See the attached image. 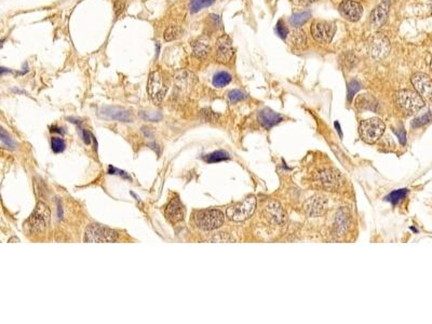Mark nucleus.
<instances>
[{
    "label": "nucleus",
    "instance_id": "1",
    "mask_svg": "<svg viewBox=\"0 0 432 324\" xmlns=\"http://www.w3.org/2000/svg\"><path fill=\"white\" fill-rule=\"evenodd\" d=\"M385 129V123L379 118H369V119L361 121L359 133L363 142H365L366 144H374L383 136Z\"/></svg>",
    "mask_w": 432,
    "mask_h": 324
},
{
    "label": "nucleus",
    "instance_id": "2",
    "mask_svg": "<svg viewBox=\"0 0 432 324\" xmlns=\"http://www.w3.org/2000/svg\"><path fill=\"white\" fill-rule=\"evenodd\" d=\"M396 102L401 110H403L406 114L410 115L417 113L418 110H421L425 106L423 97L417 92L408 89L400 90L399 92H397Z\"/></svg>",
    "mask_w": 432,
    "mask_h": 324
},
{
    "label": "nucleus",
    "instance_id": "3",
    "mask_svg": "<svg viewBox=\"0 0 432 324\" xmlns=\"http://www.w3.org/2000/svg\"><path fill=\"white\" fill-rule=\"evenodd\" d=\"M50 219H51V212L48 205L43 202H38L27 221L30 232L37 235L42 234L47 229Z\"/></svg>",
    "mask_w": 432,
    "mask_h": 324
},
{
    "label": "nucleus",
    "instance_id": "4",
    "mask_svg": "<svg viewBox=\"0 0 432 324\" xmlns=\"http://www.w3.org/2000/svg\"><path fill=\"white\" fill-rule=\"evenodd\" d=\"M196 225L203 230L220 228L224 223V214L218 210H202L193 214Z\"/></svg>",
    "mask_w": 432,
    "mask_h": 324
},
{
    "label": "nucleus",
    "instance_id": "5",
    "mask_svg": "<svg viewBox=\"0 0 432 324\" xmlns=\"http://www.w3.org/2000/svg\"><path fill=\"white\" fill-rule=\"evenodd\" d=\"M256 209L255 197H249L246 200L231 205L226 211L227 217L234 222H243L250 219Z\"/></svg>",
    "mask_w": 432,
    "mask_h": 324
},
{
    "label": "nucleus",
    "instance_id": "6",
    "mask_svg": "<svg viewBox=\"0 0 432 324\" xmlns=\"http://www.w3.org/2000/svg\"><path fill=\"white\" fill-rule=\"evenodd\" d=\"M336 33V25L333 22L317 20L311 24V35L319 43H330Z\"/></svg>",
    "mask_w": 432,
    "mask_h": 324
},
{
    "label": "nucleus",
    "instance_id": "7",
    "mask_svg": "<svg viewBox=\"0 0 432 324\" xmlns=\"http://www.w3.org/2000/svg\"><path fill=\"white\" fill-rule=\"evenodd\" d=\"M117 238L118 235L115 230L95 224L87 227L85 234V242H115Z\"/></svg>",
    "mask_w": 432,
    "mask_h": 324
},
{
    "label": "nucleus",
    "instance_id": "8",
    "mask_svg": "<svg viewBox=\"0 0 432 324\" xmlns=\"http://www.w3.org/2000/svg\"><path fill=\"white\" fill-rule=\"evenodd\" d=\"M390 50V41L383 34H375L368 40V53L375 60L385 59Z\"/></svg>",
    "mask_w": 432,
    "mask_h": 324
},
{
    "label": "nucleus",
    "instance_id": "9",
    "mask_svg": "<svg viewBox=\"0 0 432 324\" xmlns=\"http://www.w3.org/2000/svg\"><path fill=\"white\" fill-rule=\"evenodd\" d=\"M147 90L150 98L153 99L155 104H160L164 99L168 86L165 83L162 75L159 72H152L149 75Z\"/></svg>",
    "mask_w": 432,
    "mask_h": 324
},
{
    "label": "nucleus",
    "instance_id": "10",
    "mask_svg": "<svg viewBox=\"0 0 432 324\" xmlns=\"http://www.w3.org/2000/svg\"><path fill=\"white\" fill-rule=\"evenodd\" d=\"M338 10L342 16L349 22H358L363 13L362 4L355 0H344Z\"/></svg>",
    "mask_w": 432,
    "mask_h": 324
},
{
    "label": "nucleus",
    "instance_id": "11",
    "mask_svg": "<svg viewBox=\"0 0 432 324\" xmlns=\"http://www.w3.org/2000/svg\"><path fill=\"white\" fill-rule=\"evenodd\" d=\"M316 184L321 187V188L328 189V190H334L336 189L341 184V174L334 170H324L320 173H318L316 177Z\"/></svg>",
    "mask_w": 432,
    "mask_h": 324
},
{
    "label": "nucleus",
    "instance_id": "12",
    "mask_svg": "<svg viewBox=\"0 0 432 324\" xmlns=\"http://www.w3.org/2000/svg\"><path fill=\"white\" fill-rule=\"evenodd\" d=\"M216 60L220 63H228L234 57V47L228 35H223L216 41Z\"/></svg>",
    "mask_w": 432,
    "mask_h": 324
},
{
    "label": "nucleus",
    "instance_id": "13",
    "mask_svg": "<svg viewBox=\"0 0 432 324\" xmlns=\"http://www.w3.org/2000/svg\"><path fill=\"white\" fill-rule=\"evenodd\" d=\"M412 83L422 97L432 99V80L428 75L416 73L412 76Z\"/></svg>",
    "mask_w": 432,
    "mask_h": 324
},
{
    "label": "nucleus",
    "instance_id": "14",
    "mask_svg": "<svg viewBox=\"0 0 432 324\" xmlns=\"http://www.w3.org/2000/svg\"><path fill=\"white\" fill-rule=\"evenodd\" d=\"M264 213L268 221L272 223L273 225H283L286 221L285 213L282 207H281L279 202L274 200L267 202L264 209Z\"/></svg>",
    "mask_w": 432,
    "mask_h": 324
},
{
    "label": "nucleus",
    "instance_id": "15",
    "mask_svg": "<svg viewBox=\"0 0 432 324\" xmlns=\"http://www.w3.org/2000/svg\"><path fill=\"white\" fill-rule=\"evenodd\" d=\"M388 15H389V3L388 1H383L372 11L371 16H369L371 27L373 29L383 27L388 20Z\"/></svg>",
    "mask_w": 432,
    "mask_h": 324
},
{
    "label": "nucleus",
    "instance_id": "16",
    "mask_svg": "<svg viewBox=\"0 0 432 324\" xmlns=\"http://www.w3.org/2000/svg\"><path fill=\"white\" fill-rule=\"evenodd\" d=\"M306 213L311 217H318L327 211L328 202L322 197H314L310 198L304 205Z\"/></svg>",
    "mask_w": 432,
    "mask_h": 324
},
{
    "label": "nucleus",
    "instance_id": "17",
    "mask_svg": "<svg viewBox=\"0 0 432 324\" xmlns=\"http://www.w3.org/2000/svg\"><path fill=\"white\" fill-rule=\"evenodd\" d=\"M166 215L168 220L173 224L179 223L184 220L185 210L178 199H172L166 208Z\"/></svg>",
    "mask_w": 432,
    "mask_h": 324
},
{
    "label": "nucleus",
    "instance_id": "18",
    "mask_svg": "<svg viewBox=\"0 0 432 324\" xmlns=\"http://www.w3.org/2000/svg\"><path fill=\"white\" fill-rule=\"evenodd\" d=\"M101 115L108 119H114L122 122H131L133 120L132 116L128 110L119 107H105L101 110Z\"/></svg>",
    "mask_w": 432,
    "mask_h": 324
},
{
    "label": "nucleus",
    "instance_id": "19",
    "mask_svg": "<svg viewBox=\"0 0 432 324\" xmlns=\"http://www.w3.org/2000/svg\"><path fill=\"white\" fill-rule=\"evenodd\" d=\"M192 53L197 59H204L211 52V40L208 37H200L192 42Z\"/></svg>",
    "mask_w": 432,
    "mask_h": 324
},
{
    "label": "nucleus",
    "instance_id": "20",
    "mask_svg": "<svg viewBox=\"0 0 432 324\" xmlns=\"http://www.w3.org/2000/svg\"><path fill=\"white\" fill-rule=\"evenodd\" d=\"M259 121L264 128L270 129L273 126H275V124H278L279 122L282 121V117H281L279 114L274 113V111L271 109L264 108L259 113Z\"/></svg>",
    "mask_w": 432,
    "mask_h": 324
},
{
    "label": "nucleus",
    "instance_id": "21",
    "mask_svg": "<svg viewBox=\"0 0 432 324\" xmlns=\"http://www.w3.org/2000/svg\"><path fill=\"white\" fill-rule=\"evenodd\" d=\"M347 216H349V214L347 213V211L345 209L342 210L340 213L337 214L335 227H336V233L338 236L344 235L347 230L348 220H349V217H347Z\"/></svg>",
    "mask_w": 432,
    "mask_h": 324
},
{
    "label": "nucleus",
    "instance_id": "22",
    "mask_svg": "<svg viewBox=\"0 0 432 324\" xmlns=\"http://www.w3.org/2000/svg\"><path fill=\"white\" fill-rule=\"evenodd\" d=\"M230 81H231L230 74L226 72H220L213 77V85L216 86V88H223V86L227 85Z\"/></svg>",
    "mask_w": 432,
    "mask_h": 324
},
{
    "label": "nucleus",
    "instance_id": "23",
    "mask_svg": "<svg viewBox=\"0 0 432 324\" xmlns=\"http://www.w3.org/2000/svg\"><path fill=\"white\" fill-rule=\"evenodd\" d=\"M311 17V13L309 11H304V12H299V13L294 14L291 17V24L293 25L294 27H299L302 26L303 24H305L307 21L309 20Z\"/></svg>",
    "mask_w": 432,
    "mask_h": 324
},
{
    "label": "nucleus",
    "instance_id": "24",
    "mask_svg": "<svg viewBox=\"0 0 432 324\" xmlns=\"http://www.w3.org/2000/svg\"><path fill=\"white\" fill-rule=\"evenodd\" d=\"M215 2V0H192L190 3V11L192 13H196L200 10L208 8L210 5Z\"/></svg>",
    "mask_w": 432,
    "mask_h": 324
},
{
    "label": "nucleus",
    "instance_id": "25",
    "mask_svg": "<svg viewBox=\"0 0 432 324\" xmlns=\"http://www.w3.org/2000/svg\"><path fill=\"white\" fill-rule=\"evenodd\" d=\"M229 158H230V156L228 153L223 152V151H218V152H215V153L206 156L204 160L206 162H210V163H214V162L224 161V160H227Z\"/></svg>",
    "mask_w": 432,
    "mask_h": 324
},
{
    "label": "nucleus",
    "instance_id": "26",
    "mask_svg": "<svg viewBox=\"0 0 432 324\" xmlns=\"http://www.w3.org/2000/svg\"><path fill=\"white\" fill-rule=\"evenodd\" d=\"M181 34H183V30H181L178 26H170L169 28H167V30L165 32V39L167 41L176 40L181 36Z\"/></svg>",
    "mask_w": 432,
    "mask_h": 324
},
{
    "label": "nucleus",
    "instance_id": "27",
    "mask_svg": "<svg viewBox=\"0 0 432 324\" xmlns=\"http://www.w3.org/2000/svg\"><path fill=\"white\" fill-rule=\"evenodd\" d=\"M406 194H408V190L406 189H400V190H396L391 192V194L387 197V200L390 201L392 203H397L398 201H400L401 199H403Z\"/></svg>",
    "mask_w": 432,
    "mask_h": 324
},
{
    "label": "nucleus",
    "instance_id": "28",
    "mask_svg": "<svg viewBox=\"0 0 432 324\" xmlns=\"http://www.w3.org/2000/svg\"><path fill=\"white\" fill-rule=\"evenodd\" d=\"M51 147H52V151L55 154H59V153L64 152L66 145H65V142L63 140H62V139H60V138H53L51 140Z\"/></svg>",
    "mask_w": 432,
    "mask_h": 324
},
{
    "label": "nucleus",
    "instance_id": "29",
    "mask_svg": "<svg viewBox=\"0 0 432 324\" xmlns=\"http://www.w3.org/2000/svg\"><path fill=\"white\" fill-rule=\"evenodd\" d=\"M359 90H360V84H359L358 81H355V80L350 81V83L348 84V101L349 102L352 101L354 94Z\"/></svg>",
    "mask_w": 432,
    "mask_h": 324
},
{
    "label": "nucleus",
    "instance_id": "30",
    "mask_svg": "<svg viewBox=\"0 0 432 324\" xmlns=\"http://www.w3.org/2000/svg\"><path fill=\"white\" fill-rule=\"evenodd\" d=\"M228 98L231 103L235 104V103L240 102V101H242V99L246 98V94H244V93L241 92L240 90H233V91L229 92Z\"/></svg>",
    "mask_w": 432,
    "mask_h": 324
},
{
    "label": "nucleus",
    "instance_id": "31",
    "mask_svg": "<svg viewBox=\"0 0 432 324\" xmlns=\"http://www.w3.org/2000/svg\"><path fill=\"white\" fill-rule=\"evenodd\" d=\"M292 43H294L297 48L304 47V45L306 43V36L304 35V33L302 32L294 33L292 37Z\"/></svg>",
    "mask_w": 432,
    "mask_h": 324
},
{
    "label": "nucleus",
    "instance_id": "32",
    "mask_svg": "<svg viewBox=\"0 0 432 324\" xmlns=\"http://www.w3.org/2000/svg\"><path fill=\"white\" fill-rule=\"evenodd\" d=\"M1 143H2V146L5 148L14 149V147H15L14 142L12 141V139L7 133H5V131L3 129H1Z\"/></svg>",
    "mask_w": 432,
    "mask_h": 324
},
{
    "label": "nucleus",
    "instance_id": "33",
    "mask_svg": "<svg viewBox=\"0 0 432 324\" xmlns=\"http://www.w3.org/2000/svg\"><path fill=\"white\" fill-rule=\"evenodd\" d=\"M141 117L147 121H159L162 116L159 113H150V111H141Z\"/></svg>",
    "mask_w": 432,
    "mask_h": 324
},
{
    "label": "nucleus",
    "instance_id": "34",
    "mask_svg": "<svg viewBox=\"0 0 432 324\" xmlns=\"http://www.w3.org/2000/svg\"><path fill=\"white\" fill-rule=\"evenodd\" d=\"M431 118H432L431 114H427V115H424L419 118H416V119L413 121V127L417 128V127L425 126L426 123H428L431 120Z\"/></svg>",
    "mask_w": 432,
    "mask_h": 324
},
{
    "label": "nucleus",
    "instance_id": "35",
    "mask_svg": "<svg viewBox=\"0 0 432 324\" xmlns=\"http://www.w3.org/2000/svg\"><path fill=\"white\" fill-rule=\"evenodd\" d=\"M277 32H278V35L282 39H285L286 37H287V34H289V30H287L285 24H284V22L282 20H280L278 22V24H277Z\"/></svg>",
    "mask_w": 432,
    "mask_h": 324
},
{
    "label": "nucleus",
    "instance_id": "36",
    "mask_svg": "<svg viewBox=\"0 0 432 324\" xmlns=\"http://www.w3.org/2000/svg\"><path fill=\"white\" fill-rule=\"evenodd\" d=\"M201 117L203 118L204 120H208V121H214L217 118V116L209 109H203L201 111Z\"/></svg>",
    "mask_w": 432,
    "mask_h": 324
},
{
    "label": "nucleus",
    "instance_id": "37",
    "mask_svg": "<svg viewBox=\"0 0 432 324\" xmlns=\"http://www.w3.org/2000/svg\"><path fill=\"white\" fill-rule=\"evenodd\" d=\"M291 1L295 5H297V7H304V5H308L312 2L317 1V0H291Z\"/></svg>",
    "mask_w": 432,
    "mask_h": 324
},
{
    "label": "nucleus",
    "instance_id": "38",
    "mask_svg": "<svg viewBox=\"0 0 432 324\" xmlns=\"http://www.w3.org/2000/svg\"><path fill=\"white\" fill-rule=\"evenodd\" d=\"M83 138H84V141H85L86 144H90V139H93V136L89 132V131L85 130V131H83Z\"/></svg>",
    "mask_w": 432,
    "mask_h": 324
},
{
    "label": "nucleus",
    "instance_id": "39",
    "mask_svg": "<svg viewBox=\"0 0 432 324\" xmlns=\"http://www.w3.org/2000/svg\"><path fill=\"white\" fill-rule=\"evenodd\" d=\"M428 4H429V10H430V13L432 14V0H428Z\"/></svg>",
    "mask_w": 432,
    "mask_h": 324
},
{
    "label": "nucleus",
    "instance_id": "40",
    "mask_svg": "<svg viewBox=\"0 0 432 324\" xmlns=\"http://www.w3.org/2000/svg\"><path fill=\"white\" fill-rule=\"evenodd\" d=\"M13 241H17V242H18L20 240H18L17 238H11V239L9 240V242H13Z\"/></svg>",
    "mask_w": 432,
    "mask_h": 324
},
{
    "label": "nucleus",
    "instance_id": "41",
    "mask_svg": "<svg viewBox=\"0 0 432 324\" xmlns=\"http://www.w3.org/2000/svg\"><path fill=\"white\" fill-rule=\"evenodd\" d=\"M431 70H432V60H431Z\"/></svg>",
    "mask_w": 432,
    "mask_h": 324
}]
</instances>
